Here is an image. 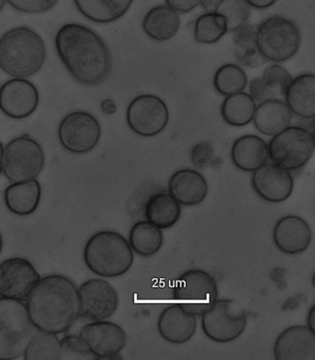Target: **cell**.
Returning <instances> with one entry per match:
<instances>
[{"instance_id": "1f68e13d", "label": "cell", "mask_w": 315, "mask_h": 360, "mask_svg": "<svg viewBox=\"0 0 315 360\" xmlns=\"http://www.w3.org/2000/svg\"><path fill=\"white\" fill-rule=\"evenodd\" d=\"M257 27L249 23L234 32V53L237 61L247 68H255L264 63L263 56L260 55L255 41Z\"/></svg>"}, {"instance_id": "d6986e66", "label": "cell", "mask_w": 315, "mask_h": 360, "mask_svg": "<svg viewBox=\"0 0 315 360\" xmlns=\"http://www.w3.org/2000/svg\"><path fill=\"white\" fill-rule=\"evenodd\" d=\"M276 360H315V333L307 326H290L274 344Z\"/></svg>"}, {"instance_id": "ffe728a7", "label": "cell", "mask_w": 315, "mask_h": 360, "mask_svg": "<svg viewBox=\"0 0 315 360\" xmlns=\"http://www.w3.org/2000/svg\"><path fill=\"white\" fill-rule=\"evenodd\" d=\"M157 329L161 338L168 343L185 344L197 331V317L175 303L161 312L157 321Z\"/></svg>"}, {"instance_id": "8d00e7d4", "label": "cell", "mask_w": 315, "mask_h": 360, "mask_svg": "<svg viewBox=\"0 0 315 360\" xmlns=\"http://www.w3.org/2000/svg\"><path fill=\"white\" fill-rule=\"evenodd\" d=\"M80 335H68L61 340V360H97Z\"/></svg>"}, {"instance_id": "ba28073f", "label": "cell", "mask_w": 315, "mask_h": 360, "mask_svg": "<svg viewBox=\"0 0 315 360\" xmlns=\"http://www.w3.org/2000/svg\"><path fill=\"white\" fill-rule=\"evenodd\" d=\"M44 165L43 148L27 134L11 139L4 148L2 172L11 183L37 179Z\"/></svg>"}, {"instance_id": "f35d334b", "label": "cell", "mask_w": 315, "mask_h": 360, "mask_svg": "<svg viewBox=\"0 0 315 360\" xmlns=\"http://www.w3.org/2000/svg\"><path fill=\"white\" fill-rule=\"evenodd\" d=\"M191 160L196 167L204 169L215 165L218 159L213 145L208 141H202L192 148Z\"/></svg>"}, {"instance_id": "9c48e42d", "label": "cell", "mask_w": 315, "mask_h": 360, "mask_svg": "<svg viewBox=\"0 0 315 360\" xmlns=\"http://www.w3.org/2000/svg\"><path fill=\"white\" fill-rule=\"evenodd\" d=\"M173 297L184 311L201 317L218 300V284L206 271L188 270L175 282Z\"/></svg>"}, {"instance_id": "6da1fadb", "label": "cell", "mask_w": 315, "mask_h": 360, "mask_svg": "<svg viewBox=\"0 0 315 360\" xmlns=\"http://www.w3.org/2000/svg\"><path fill=\"white\" fill-rule=\"evenodd\" d=\"M56 53L70 75L80 84H102L112 71V55L105 40L89 27L66 23L55 37Z\"/></svg>"}, {"instance_id": "484cf974", "label": "cell", "mask_w": 315, "mask_h": 360, "mask_svg": "<svg viewBox=\"0 0 315 360\" xmlns=\"http://www.w3.org/2000/svg\"><path fill=\"white\" fill-rule=\"evenodd\" d=\"M230 156L240 171L254 172L268 160V145L259 136H242L233 143Z\"/></svg>"}, {"instance_id": "9a60e30c", "label": "cell", "mask_w": 315, "mask_h": 360, "mask_svg": "<svg viewBox=\"0 0 315 360\" xmlns=\"http://www.w3.org/2000/svg\"><path fill=\"white\" fill-rule=\"evenodd\" d=\"M39 102V91L28 79L13 77L0 87V111L8 118L23 120L30 117Z\"/></svg>"}, {"instance_id": "7bdbcfd3", "label": "cell", "mask_w": 315, "mask_h": 360, "mask_svg": "<svg viewBox=\"0 0 315 360\" xmlns=\"http://www.w3.org/2000/svg\"><path fill=\"white\" fill-rule=\"evenodd\" d=\"M3 156H4V147H3L2 143L0 142V175L3 171Z\"/></svg>"}, {"instance_id": "5bb4252c", "label": "cell", "mask_w": 315, "mask_h": 360, "mask_svg": "<svg viewBox=\"0 0 315 360\" xmlns=\"http://www.w3.org/2000/svg\"><path fill=\"white\" fill-rule=\"evenodd\" d=\"M41 276L27 259L11 257L0 263V297L25 302Z\"/></svg>"}, {"instance_id": "3957f363", "label": "cell", "mask_w": 315, "mask_h": 360, "mask_svg": "<svg viewBox=\"0 0 315 360\" xmlns=\"http://www.w3.org/2000/svg\"><path fill=\"white\" fill-rule=\"evenodd\" d=\"M47 59L43 38L26 26L15 27L0 37V70L13 77L27 79L37 74Z\"/></svg>"}, {"instance_id": "277c9868", "label": "cell", "mask_w": 315, "mask_h": 360, "mask_svg": "<svg viewBox=\"0 0 315 360\" xmlns=\"http://www.w3.org/2000/svg\"><path fill=\"white\" fill-rule=\"evenodd\" d=\"M82 257L92 273L106 278L125 275L135 261L129 240L114 231H101L92 235L83 248Z\"/></svg>"}, {"instance_id": "f1b7e54d", "label": "cell", "mask_w": 315, "mask_h": 360, "mask_svg": "<svg viewBox=\"0 0 315 360\" xmlns=\"http://www.w3.org/2000/svg\"><path fill=\"white\" fill-rule=\"evenodd\" d=\"M144 216L152 224L168 230L180 219L181 205L168 192L156 193L145 204Z\"/></svg>"}, {"instance_id": "8992f818", "label": "cell", "mask_w": 315, "mask_h": 360, "mask_svg": "<svg viewBox=\"0 0 315 360\" xmlns=\"http://www.w3.org/2000/svg\"><path fill=\"white\" fill-rule=\"evenodd\" d=\"M35 330L25 302L0 297V360L22 358Z\"/></svg>"}, {"instance_id": "52a82bcc", "label": "cell", "mask_w": 315, "mask_h": 360, "mask_svg": "<svg viewBox=\"0 0 315 360\" xmlns=\"http://www.w3.org/2000/svg\"><path fill=\"white\" fill-rule=\"evenodd\" d=\"M268 157L278 167L288 172L304 167L314 156V133L301 126H290L273 136L268 144Z\"/></svg>"}, {"instance_id": "ac0fdd59", "label": "cell", "mask_w": 315, "mask_h": 360, "mask_svg": "<svg viewBox=\"0 0 315 360\" xmlns=\"http://www.w3.org/2000/svg\"><path fill=\"white\" fill-rule=\"evenodd\" d=\"M273 240L276 248L283 254L299 255L310 247L313 231L302 217L288 215L276 222L273 231Z\"/></svg>"}, {"instance_id": "7a4b0ae2", "label": "cell", "mask_w": 315, "mask_h": 360, "mask_svg": "<svg viewBox=\"0 0 315 360\" xmlns=\"http://www.w3.org/2000/svg\"><path fill=\"white\" fill-rule=\"evenodd\" d=\"M30 320L37 330L63 334L80 318L78 288L59 274L41 278L26 299Z\"/></svg>"}, {"instance_id": "4fadbf2b", "label": "cell", "mask_w": 315, "mask_h": 360, "mask_svg": "<svg viewBox=\"0 0 315 360\" xmlns=\"http://www.w3.org/2000/svg\"><path fill=\"white\" fill-rule=\"evenodd\" d=\"M80 317L94 322L109 319L117 311L120 299L117 290L102 278H92L78 288Z\"/></svg>"}, {"instance_id": "44dd1931", "label": "cell", "mask_w": 315, "mask_h": 360, "mask_svg": "<svg viewBox=\"0 0 315 360\" xmlns=\"http://www.w3.org/2000/svg\"><path fill=\"white\" fill-rule=\"evenodd\" d=\"M208 190L206 178L195 169H178L168 180V193L184 207H196L203 203Z\"/></svg>"}, {"instance_id": "bcb514c9", "label": "cell", "mask_w": 315, "mask_h": 360, "mask_svg": "<svg viewBox=\"0 0 315 360\" xmlns=\"http://www.w3.org/2000/svg\"><path fill=\"white\" fill-rule=\"evenodd\" d=\"M0 87H1V85H0Z\"/></svg>"}, {"instance_id": "d590c367", "label": "cell", "mask_w": 315, "mask_h": 360, "mask_svg": "<svg viewBox=\"0 0 315 360\" xmlns=\"http://www.w3.org/2000/svg\"><path fill=\"white\" fill-rule=\"evenodd\" d=\"M214 11L225 17L228 32L245 25L251 16V7L245 0H218Z\"/></svg>"}, {"instance_id": "2e32d148", "label": "cell", "mask_w": 315, "mask_h": 360, "mask_svg": "<svg viewBox=\"0 0 315 360\" xmlns=\"http://www.w3.org/2000/svg\"><path fill=\"white\" fill-rule=\"evenodd\" d=\"M79 335L97 359L114 358L127 344V335L123 327L106 320L85 324Z\"/></svg>"}, {"instance_id": "30bf717a", "label": "cell", "mask_w": 315, "mask_h": 360, "mask_svg": "<svg viewBox=\"0 0 315 360\" xmlns=\"http://www.w3.org/2000/svg\"><path fill=\"white\" fill-rule=\"evenodd\" d=\"M201 317L204 334L220 344L236 340L243 334L248 323L245 309L228 299L216 300Z\"/></svg>"}, {"instance_id": "f546056e", "label": "cell", "mask_w": 315, "mask_h": 360, "mask_svg": "<svg viewBox=\"0 0 315 360\" xmlns=\"http://www.w3.org/2000/svg\"><path fill=\"white\" fill-rule=\"evenodd\" d=\"M129 243L140 257H151L162 248L164 236L161 229L144 220L136 222L130 229Z\"/></svg>"}, {"instance_id": "83f0119b", "label": "cell", "mask_w": 315, "mask_h": 360, "mask_svg": "<svg viewBox=\"0 0 315 360\" xmlns=\"http://www.w3.org/2000/svg\"><path fill=\"white\" fill-rule=\"evenodd\" d=\"M79 13L98 25H109L121 19L132 7L133 0H73Z\"/></svg>"}, {"instance_id": "e0dca14e", "label": "cell", "mask_w": 315, "mask_h": 360, "mask_svg": "<svg viewBox=\"0 0 315 360\" xmlns=\"http://www.w3.org/2000/svg\"><path fill=\"white\" fill-rule=\"evenodd\" d=\"M252 172V188L264 201L282 203L292 195L294 179L287 169L278 167L274 163H264Z\"/></svg>"}, {"instance_id": "ab89813d", "label": "cell", "mask_w": 315, "mask_h": 360, "mask_svg": "<svg viewBox=\"0 0 315 360\" xmlns=\"http://www.w3.org/2000/svg\"><path fill=\"white\" fill-rule=\"evenodd\" d=\"M166 5L178 13H189L201 5L202 0H165Z\"/></svg>"}, {"instance_id": "836d02e7", "label": "cell", "mask_w": 315, "mask_h": 360, "mask_svg": "<svg viewBox=\"0 0 315 360\" xmlns=\"http://www.w3.org/2000/svg\"><path fill=\"white\" fill-rule=\"evenodd\" d=\"M227 32V20L216 11H207L199 16L193 31L195 41L204 44L218 43Z\"/></svg>"}, {"instance_id": "603a6c76", "label": "cell", "mask_w": 315, "mask_h": 360, "mask_svg": "<svg viewBox=\"0 0 315 360\" xmlns=\"http://www.w3.org/2000/svg\"><path fill=\"white\" fill-rule=\"evenodd\" d=\"M42 198V187L37 179L11 183L5 189L6 207L16 216L32 215L39 207Z\"/></svg>"}, {"instance_id": "74e56055", "label": "cell", "mask_w": 315, "mask_h": 360, "mask_svg": "<svg viewBox=\"0 0 315 360\" xmlns=\"http://www.w3.org/2000/svg\"><path fill=\"white\" fill-rule=\"evenodd\" d=\"M7 2L19 13L39 14L52 10L59 0H7Z\"/></svg>"}, {"instance_id": "cb8c5ba5", "label": "cell", "mask_w": 315, "mask_h": 360, "mask_svg": "<svg viewBox=\"0 0 315 360\" xmlns=\"http://www.w3.org/2000/svg\"><path fill=\"white\" fill-rule=\"evenodd\" d=\"M293 77L284 67L274 64L267 67L261 77L249 82V95L255 103L269 99H280Z\"/></svg>"}, {"instance_id": "5b68a950", "label": "cell", "mask_w": 315, "mask_h": 360, "mask_svg": "<svg viewBox=\"0 0 315 360\" xmlns=\"http://www.w3.org/2000/svg\"><path fill=\"white\" fill-rule=\"evenodd\" d=\"M255 41L264 60L282 63L298 53L302 34L293 20L283 16H272L258 25Z\"/></svg>"}, {"instance_id": "e575fe53", "label": "cell", "mask_w": 315, "mask_h": 360, "mask_svg": "<svg viewBox=\"0 0 315 360\" xmlns=\"http://www.w3.org/2000/svg\"><path fill=\"white\" fill-rule=\"evenodd\" d=\"M248 85L245 70L236 64H226L216 70L214 76L216 91L223 96H230L243 91Z\"/></svg>"}, {"instance_id": "8fae6325", "label": "cell", "mask_w": 315, "mask_h": 360, "mask_svg": "<svg viewBox=\"0 0 315 360\" xmlns=\"http://www.w3.org/2000/svg\"><path fill=\"white\" fill-rule=\"evenodd\" d=\"M102 129L98 119L86 111L70 112L65 115L58 129L59 143L68 153H91L100 141Z\"/></svg>"}, {"instance_id": "ee69618b", "label": "cell", "mask_w": 315, "mask_h": 360, "mask_svg": "<svg viewBox=\"0 0 315 360\" xmlns=\"http://www.w3.org/2000/svg\"><path fill=\"white\" fill-rule=\"evenodd\" d=\"M6 3H7V0H0V13H1L3 8H4Z\"/></svg>"}, {"instance_id": "4316f807", "label": "cell", "mask_w": 315, "mask_h": 360, "mask_svg": "<svg viewBox=\"0 0 315 360\" xmlns=\"http://www.w3.org/2000/svg\"><path fill=\"white\" fill-rule=\"evenodd\" d=\"M180 27V15L168 5L152 8L142 20L144 34L156 41L171 40L178 34Z\"/></svg>"}, {"instance_id": "4dcf8cb0", "label": "cell", "mask_w": 315, "mask_h": 360, "mask_svg": "<svg viewBox=\"0 0 315 360\" xmlns=\"http://www.w3.org/2000/svg\"><path fill=\"white\" fill-rule=\"evenodd\" d=\"M257 103L254 98L245 91L237 92L226 96L221 104L223 120L234 127H242L252 122Z\"/></svg>"}, {"instance_id": "60d3db41", "label": "cell", "mask_w": 315, "mask_h": 360, "mask_svg": "<svg viewBox=\"0 0 315 360\" xmlns=\"http://www.w3.org/2000/svg\"><path fill=\"white\" fill-rule=\"evenodd\" d=\"M249 7L257 8V10H266L276 4L278 0H245Z\"/></svg>"}, {"instance_id": "b9f144b4", "label": "cell", "mask_w": 315, "mask_h": 360, "mask_svg": "<svg viewBox=\"0 0 315 360\" xmlns=\"http://www.w3.org/2000/svg\"><path fill=\"white\" fill-rule=\"evenodd\" d=\"M307 326L314 331L315 329V306H311L307 315Z\"/></svg>"}, {"instance_id": "d4e9b609", "label": "cell", "mask_w": 315, "mask_h": 360, "mask_svg": "<svg viewBox=\"0 0 315 360\" xmlns=\"http://www.w3.org/2000/svg\"><path fill=\"white\" fill-rule=\"evenodd\" d=\"M293 114L285 101L269 99L259 103L255 109V129L266 136H275L290 126Z\"/></svg>"}, {"instance_id": "f6af8a7d", "label": "cell", "mask_w": 315, "mask_h": 360, "mask_svg": "<svg viewBox=\"0 0 315 360\" xmlns=\"http://www.w3.org/2000/svg\"><path fill=\"white\" fill-rule=\"evenodd\" d=\"M2 249H3V237H2L1 232H0V254H1Z\"/></svg>"}, {"instance_id": "7402d4cb", "label": "cell", "mask_w": 315, "mask_h": 360, "mask_svg": "<svg viewBox=\"0 0 315 360\" xmlns=\"http://www.w3.org/2000/svg\"><path fill=\"white\" fill-rule=\"evenodd\" d=\"M284 98L285 103L293 115L313 120L315 116L314 74H301L291 79Z\"/></svg>"}, {"instance_id": "7c38bea8", "label": "cell", "mask_w": 315, "mask_h": 360, "mask_svg": "<svg viewBox=\"0 0 315 360\" xmlns=\"http://www.w3.org/2000/svg\"><path fill=\"white\" fill-rule=\"evenodd\" d=\"M126 119L133 133L144 138H152L166 129L169 121V110L161 98L153 94H142L130 103Z\"/></svg>"}, {"instance_id": "d6a6232c", "label": "cell", "mask_w": 315, "mask_h": 360, "mask_svg": "<svg viewBox=\"0 0 315 360\" xmlns=\"http://www.w3.org/2000/svg\"><path fill=\"white\" fill-rule=\"evenodd\" d=\"M23 356L25 360H61L58 335L35 330Z\"/></svg>"}]
</instances>
